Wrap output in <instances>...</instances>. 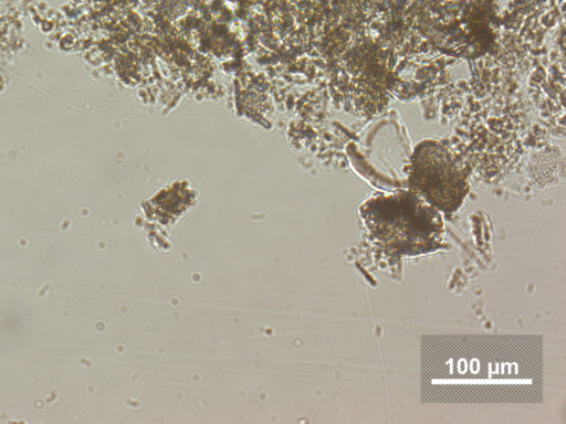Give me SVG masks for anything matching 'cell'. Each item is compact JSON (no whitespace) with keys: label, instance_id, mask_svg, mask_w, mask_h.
<instances>
[{"label":"cell","instance_id":"1","mask_svg":"<svg viewBox=\"0 0 566 424\" xmlns=\"http://www.w3.org/2000/svg\"><path fill=\"white\" fill-rule=\"evenodd\" d=\"M359 215L374 245L388 257L417 256L442 245L440 211L410 189L367 198L359 208Z\"/></svg>","mask_w":566,"mask_h":424},{"label":"cell","instance_id":"2","mask_svg":"<svg viewBox=\"0 0 566 424\" xmlns=\"http://www.w3.org/2000/svg\"><path fill=\"white\" fill-rule=\"evenodd\" d=\"M406 183L438 211L450 214L469 193V168L440 140L428 138L411 150Z\"/></svg>","mask_w":566,"mask_h":424}]
</instances>
